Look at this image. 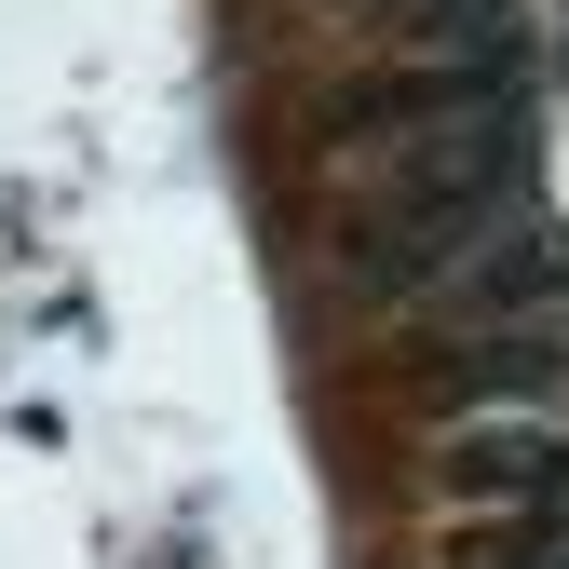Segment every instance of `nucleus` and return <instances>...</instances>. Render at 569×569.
Segmentation results:
<instances>
[{"label":"nucleus","mask_w":569,"mask_h":569,"mask_svg":"<svg viewBox=\"0 0 569 569\" xmlns=\"http://www.w3.org/2000/svg\"><path fill=\"white\" fill-rule=\"evenodd\" d=\"M448 488H461V502H516V516L569 529V435H556V420H475V435L448 448Z\"/></svg>","instance_id":"f257e3e1"},{"label":"nucleus","mask_w":569,"mask_h":569,"mask_svg":"<svg viewBox=\"0 0 569 569\" xmlns=\"http://www.w3.org/2000/svg\"><path fill=\"white\" fill-rule=\"evenodd\" d=\"M461 299H475V312H516V326H529V312H556V299H569V231H542L529 203H516V218L461 258Z\"/></svg>","instance_id":"f03ea898"},{"label":"nucleus","mask_w":569,"mask_h":569,"mask_svg":"<svg viewBox=\"0 0 569 569\" xmlns=\"http://www.w3.org/2000/svg\"><path fill=\"white\" fill-rule=\"evenodd\" d=\"M556 367H569V339H542V326H502L488 352H461L448 380H461V393H542Z\"/></svg>","instance_id":"7ed1b4c3"},{"label":"nucleus","mask_w":569,"mask_h":569,"mask_svg":"<svg viewBox=\"0 0 569 569\" xmlns=\"http://www.w3.org/2000/svg\"><path fill=\"white\" fill-rule=\"evenodd\" d=\"M488 569H569V529H516V542L488 556Z\"/></svg>","instance_id":"20e7f679"}]
</instances>
